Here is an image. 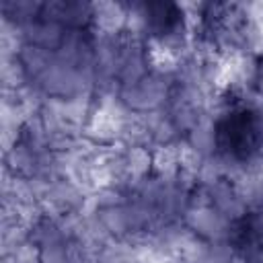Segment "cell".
<instances>
[{
	"label": "cell",
	"mask_w": 263,
	"mask_h": 263,
	"mask_svg": "<svg viewBox=\"0 0 263 263\" xmlns=\"http://www.w3.org/2000/svg\"><path fill=\"white\" fill-rule=\"evenodd\" d=\"M261 230H263V226H261V220L257 216L240 218L236 222V226H234V232H232L236 249H242L245 255H251L253 251H259L261 236H263Z\"/></svg>",
	"instance_id": "cell-2"
},
{
	"label": "cell",
	"mask_w": 263,
	"mask_h": 263,
	"mask_svg": "<svg viewBox=\"0 0 263 263\" xmlns=\"http://www.w3.org/2000/svg\"><path fill=\"white\" fill-rule=\"evenodd\" d=\"M150 21H152V25H154L160 33H164V31H171V29L179 23V12H177L175 6H171V4H156V6H152V16H150Z\"/></svg>",
	"instance_id": "cell-3"
},
{
	"label": "cell",
	"mask_w": 263,
	"mask_h": 263,
	"mask_svg": "<svg viewBox=\"0 0 263 263\" xmlns=\"http://www.w3.org/2000/svg\"><path fill=\"white\" fill-rule=\"evenodd\" d=\"M216 146L228 158L249 160L263 148V117L253 109L226 113L216 125Z\"/></svg>",
	"instance_id": "cell-1"
}]
</instances>
